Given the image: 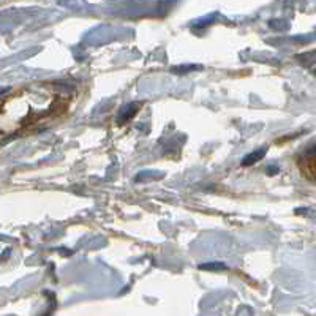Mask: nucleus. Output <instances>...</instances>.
Wrapping results in <instances>:
<instances>
[{
    "label": "nucleus",
    "mask_w": 316,
    "mask_h": 316,
    "mask_svg": "<svg viewBox=\"0 0 316 316\" xmlns=\"http://www.w3.org/2000/svg\"><path fill=\"white\" fill-rule=\"evenodd\" d=\"M299 164H301L304 174L313 182V180H314V171H316V168H314V164H316V163H314V144L310 145V151L304 152Z\"/></svg>",
    "instance_id": "f257e3e1"
},
{
    "label": "nucleus",
    "mask_w": 316,
    "mask_h": 316,
    "mask_svg": "<svg viewBox=\"0 0 316 316\" xmlns=\"http://www.w3.org/2000/svg\"><path fill=\"white\" fill-rule=\"evenodd\" d=\"M264 155H266V149H261V151H256V152L247 155V157L242 160V166H251L253 163H256V161H259L261 158H264Z\"/></svg>",
    "instance_id": "f03ea898"
},
{
    "label": "nucleus",
    "mask_w": 316,
    "mask_h": 316,
    "mask_svg": "<svg viewBox=\"0 0 316 316\" xmlns=\"http://www.w3.org/2000/svg\"><path fill=\"white\" fill-rule=\"evenodd\" d=\"M199 269H206V270H209V269H218V270H223V269H225V264H201Z\"/></svg>",
    "instance_id": "7ed1b4c3"
}]
</instances>
